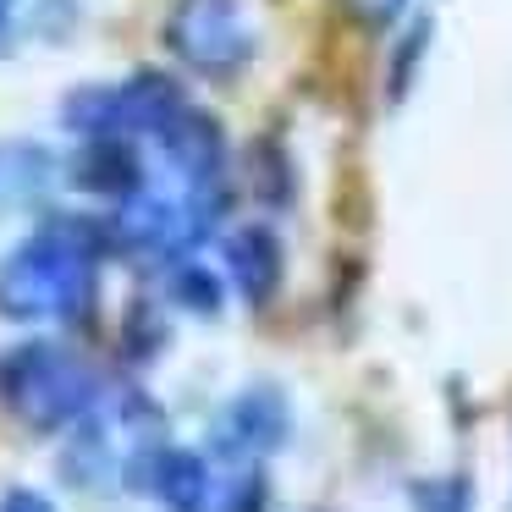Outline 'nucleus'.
Returning a JSON list of instances; mask_svg holds the SVG:
<instances>
[{
    "instance_id": "obj_3",
    "label": "nucleus",
    "mask_w": 512,
    "mask_h": 512,
    "mask_svg": "<svg viewBox=\"0 0 512 512\" xmlns=\"http://www.w3.org/2000/svg\"><path fill=\"white\" fill-rule=\"evenodd\" d=\"M155 490L177 512H199L204 507V463H199V457H188V452H166L155 463Z\"/></svg>"
},
{
    "instance_id": "obj_4",
    "label": "nucleus",
    "mask_w": 512,
    "mask_h": 512,
    "mask_svg": "<svg viewBox=\"0 0 512 512\" xmlns=\"http://www.w3.org/2000/svg\"><path fill=\"white\" fill-rule=\"evenodd\" d=\"M0 512H56L45 496H34V490H12V496L0 501Z\"/></svg>"
},
{
    "instance_id": "obj_5",
    "label": "nucleus",
    "mask_w": 512,
    "mask_h": 512,
    "mask_svg": "<svg viewBox=\"0 0 512 512\" xmlns=\"http://www.w3.org/2000/svg\"><path fill=\"white\" fill-rule=\"evenodd\" d=\"M0 12H6V0H0Z\"/></svg>"
},
{
    "instance_id": "obj_2",
    "label": "nucleus",
    "mask_w": 512,
    "mask_h": 512,
    "mask_svg": "<svg viewBox=\"0 0 512 512\" xmlns=\"http://www.w3.org/2000/svg\"><path fill=\"white\" fill-rule=\"evenodd\" d=\"M89 298V276L56 248H28L0 270V309L6 314H50Z\"/></svg>"
},
{
    "instance_id": "obj_1",
    "label": "nucleus",
    "mask_w": 512,
    "mask_h": 512,
    "mask_svg": "<svg viewBox=\"0 0 512 512\" xmlns=\"http://www.w3.org/2000/svg\"><path fill=\"white\" fill-rule=\"evenodd\" d=\"M6 391H12L17 413H23L28 424L50 430V424L72 419V413L89 402L94 380L83 375L67 353H56V347H23V353L6 364Z\"/></svg>"
}]
</instances>
